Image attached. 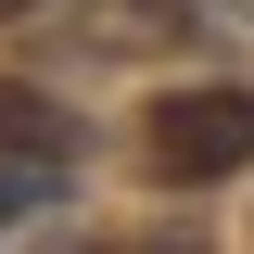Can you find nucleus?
<instances>
[{"mask_svg":"<svg viewBox=\"0 0 254 254\" xmlns=\"http://www.w3.org/2000/svg\"><path fill=\"white\" fill-rule=\"evenodd\" d=\"M153 165L165 178H229V165H254V89H165L153 102Z\"/></svg>","mask_w":254,"mask_h":254,"instance_id":"nucleus-1","label":"nucleus"},{"mask_svg":"<svg viewBox=\"0 0 254 254\" xmlns=\"http://www.w3.org/2000/svg\"><path fill=\"white\" fill-rule=\"evenodd\" d=\"M0 153H38V165H76V115L51 89H13L0 76Z\"/></svg>","mask_w":254,"mask_h":254,"instance_id":"nucleus-2","label":"nucleus"},{"mask_svg":"<svg viewBox=\"0 0 254 254\" xmlns=\"http://www.w3.org/2000/svg\"><path fill=\"white\" fill-rule=\"evenodd\" d=\"M51 190H64V165H38V153H0V229H26Z\"/></svg>","mask_w":254,"mask_h":254,"instance_id":"nucleus-3","label":"nucleus"},{"mask_svg":"<svg viewBox=\"0 0 254 254\" xmlns=\"http://www.w3.org/2000/svg\"><path fill=\"white\" fill-rule=\"evenodd\" d=\"M178 13H190V26H216V38H242V51H254V0H178Z\"/></svg>","mask_w":254,"mask_h":254,"instance_id":"nucleus-4","label":"nucleus"},{"mask_svg":"<svg viewBox=\"0 0 254 254\" xmlns=\"http://www.w3.org/2000/svg\"><path fill=\"white\" fill-rule=\"evenodd\" d=\"M13 13H38V0H0V26H13Z\"/></svg>","mask_w":254,"mask_h":254,"instance_id":"nucleus-5","label":"nucleus"}]
</instances>
